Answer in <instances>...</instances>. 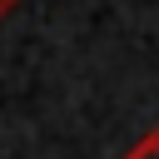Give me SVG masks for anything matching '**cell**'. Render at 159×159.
<instances>
[{"label":"cell","mask_w":159,"mask_h":159,"mask_svg":"<svg viewBox=\"0 0 159 159\" xmlns=\"http://www.w3.org/2000/svg\"><path fill=\"white\" fill-rule=\"evenodd\" d=\"M119 159H159V129H149V134H139Z\"/></svg>","instance_id":"obj_1"},{"label":"cell","mask_w":159,"mask_h":159,"mask_svg":"<svg viewBox=\"0 0 159 159\" xmlns=\"http://www.w3.org/2000/svg\"><path fill=\"white\" fill-rule=\"evenodd\" d=\"M15 5H20V0H0V15H10V10H15Z\"/></svg>","instance_id":"obj_2"}]
</instances>
